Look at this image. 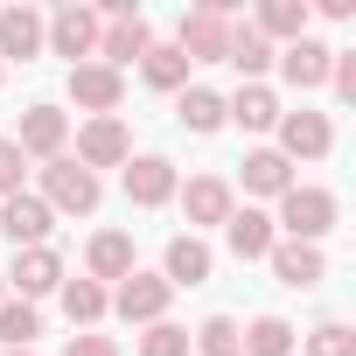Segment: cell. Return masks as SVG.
<instances>
[{"mask_svg": "<svg viewBox=\"0 0 356 356\" xmlns=\"http://www.w3.org/2000/svg\"><path fill=\"white\" fill-rule=\"evenodd\" d=\"M42 49H49V56H70V70L91 63V56H98V15L77 8V0H63L56 15H42Z\"/></svg>", "mask_w": 356, "mask_h": 356, "instance_id": "cell-3", "label": "cell"}, {"mask_svg": "<svg viewBox=\"0 0 356 356\" xmlns=\"http://www.w3.org/2000/svg\"><path fill=\"white\" fill-rule=\"evenodd\" d=\"M286 189H293V161H286L280 147H252V154H245V196H273V203H280Z\"/></svg>", "mask_w": 356, "mask_h": 356, "instance_id": "cell-20", "label": "cell"}, {"mask_svg": "<svg viewBox=\"0 0 356 356\" xmlns=\"http://www.w3.org/2000/svg\"><path fill=\"white\" fill-rule=\"evenodd\" d=\"M280 154L286 161H328L335 154V126H328V112H280Z\"/></svg>", "mask_w": 356, "mask_h": 356, "instance_id": "cell-9", "label": "cell"}, {"mask_svg": "<svg viewBox=\"0 0 356 356\" xmlns=\"http://www.w3.org/2000/svg\"><path fill=\"white\" fill-rule=\"evenodd\" d=\"M224 126L273 133V126H280V98H273L266 84H238V98H224Z\"/></svg>", "mask_w": 356, "mask_h": 356, "instance_id": "cell-22", "label": "cell"}, {"mask_svg": "<svg viewBox=\"0 0 356 356\" xmlns=\"http://www.w3.org/2000/svg\"><path fill=\"white\" fill-rule=\"evenodd\" d=\"M175 49H182L189 63H224V49H231V22L210 15V8H196V15H182V29H175Z\"/></svg>", "mask_w": 356, "mask_h": 356, "instance_id": "cell-14", "label": "cell"}, {"mask_svg": "<svg viewBox=\"0 0 356 356\" xmlns=\"http://www.w3.org/2000/svg\"><path fill=\"white\" fill-rule=\"evenodd\" d=\"M238 349L245 356H293V321L286 314H259L252 328H238Z\"/></svg>", "mask_w": 356, "mask_h": 356, "instance_id": "cell-26", "label": "cell"}, {"mask_svg": "<svg viewBox=\"0 0 356 356\" xmlns=\"http://www.w3.org/2000/svg\"><path fill=\"white\" fill-rule=\"evenodd\" d=\"M168 300H175V286H168L161 273H140V266H133V273L119 280V293H112V314L154 328V321H168Z\"/></svg>", "mask_w": 356, "mask_h": 356, "instance_id": "cell-5", "label": "cell"}, {"mask_svg": "<svg viewBox=\"0 0 356 356\" xmlns=\"http://www.w3.org/2000/svg\"><path fill=\"white\" fill-rule=\"evenodd\" d=\"M175 119H182L189 133H217V126H224V91H210V84H189L182 98H175Z\"/></svg>", "mask_w": 356, "mask_h": 356, "instance_id": "cell-28", "label": "cell"}, {"mask_svg": "<svg viewBox=\"0 0 356 356\" xmlns=\"http://www.w3.org/2000/svg\"><path fill=\"white\" fill-rule=\"evenodd\" d=\"M0 77H8V63H0Z\"/></svg>", "mask_w": 356, "mask_h": 356, "instance_id": "cell-38", "label": "cell"}, {"mask_svg": "<svg viewBox=\"0 0 356 356\" xmlns=\"http://www.w3.org/2000/svg\"><path fill=\"white\" fill-rule=\"evenodd\" d=\"M266 259H273V280H280V286H300V293H307V286H321V280H328L321 245H293V238H280Z\"/></svg>", "mask_w": 356, "mask_h": 356, "instance_id": "cell-16", "label": "cell"}, {"mask_svg": "<svg viewBox=\"0 0 356 356\" xmlns=\"http://www.w3.org/2000/svg\"><path fill=\"white\" fill-rule=\"evenodd\" d=\"M328 91H335L342 105H356V49H335V63H328Z\"/></svg>", "mask_w": 356, "mask_h": 356, "instance_id": "cell-34", "label": "cell"}, {"mask_svg": "<svg viewBox=\"0 0 356 356\" xmlns=\"http://www.w3.org/2000/svg\"><path fill=\"white\" fill-rule=\"evenodd\" d=\"M49 231H56V210H49L35 189H22V196H8V203H0V238H8L15 252L49 245Z\"/></svg>", "mask_w": 356, "mask_h": 356, "instance_id": "cell-7", "label": "cell"}, {"mask_svg": "<svg viewBox=\"0 0 356 356\" xmlns=\"http://www.w3.org/2000/svg\"><path fill=\"white\" fill-rule=\"evenodd\" d=\"M35 56H42V15L0 8V63H35Z\"/></svg>", "mask_w": 356, "mask_h": 356, "instance_id": "cell-18", "label": "cell"}, {"mask_svg": "<svg viewBox=\"0 0 356 356\" xmlns=\"http://www.w3.org/2000/svg\"><path fill=\"white\" fill-rule=\"evenodd\" d=\"M273 63H280V77H286L293 91H321V84H328V63H335V49H328L321 35H300V42L273 49Z\"/></svg>", "mask_w": 356, "mask_h": 356, "instance_id": "cell-13", "label": "cell"}, {"mask_svg": "<svg viewBox=\"0 0 356 356\" xmlns=\"http://www.w3.org/2000/svg\"><path fill=\"white\" fill-rule=\"evenodd\" d=\"M56 293H63V314H70V328H98V321L112 314V293H105L98 280H63Z\"/></svg>", "mask_w": 356, "mask_h": 356, "instance_id": "cell-25", "label": "cell"}, {"mask_svg": "<svg viewBox=\"0 0 356 356\" xmlns=\"http://www.w3.org/2000/svg\"><path fill=\"white\" fill-rule=\"evenodd\" d=\"M335 217H342L335 189H314V182H293V189L280 196V217H273V231H280V238H293V245H321V238L335 231Z\"/></svg>", "mask_w": 356, "mask_h": 356, "instance_id": "cell-1", "label": "cell"}, {"mask_svg": "<svg viewBox=\"0 0 356 356\" xmlns=\"http://www.w3.org/2000/svg\"><path fill=\"white\" fill-rule=\"evenodd\" d=\"M98 175L91 168H77L70 154H56V161H42V203L56 210V217H91L98 210Z\"/></svg>", "mask_w": 356, "mask_h": 356, "instance_id": "cell-2", "label": "cell"}, {"mask_svg": "<svg viewBox=\"0 0 356 356\" xmlns=\"http://www.w3.org/2000/svg\"><path fill=\"white\" fill-rule=\"evenodd\" d=\"M0 280H8L15 300H42V293L63 286V252L56 245H29V252H15V266L0 273Z\"/></svg>", "mask_w": 356, "mask_h": 356, "instance_id": "cell-6", "label": "cell"}, {"mask_svg": "<svg viewBox=\"0 0 356 356\" xmlns=\"http://www.w3.org/2000/svg\"><path fill=\"white\" fill-rule=\"evenodd\" d=\"M307 356H356V335H349V321H321V328L307 335Z\"/></svg>", "mask_w": 356, "mask_h": 356, "instance_id": "cell-32", "label": "cell"}, {"mask_svg": "<svg viewBox=\"0 0 356 356\" xmlns=\"http://www.w3.org/2000/svg\"><path fill=\"white\" fill-rule=\"evenodd\" d=\"M175 161L168 154H133L126 161V203L133 210H161V203H175Z\"/></svg>", "mask_w": 356, "mask_h": 356, "instance_id": "cell-11", "label": "cell"}, {"mask_svg": "<svg viewBox=\"0 0 356 356\" xmlns=\"http://www.w3.org/2000/svg\"><path fill=\"white\" fill-rule=\"evenodd\" d=\"M119 98H126V77L119 70H105V63H77L70 70V105H84L91 119H112Z\"/></svg>", "mask_w": 356, "mask_h": 356, "instance_id": "cell-15", "label": "cell"}, {"mask_svg": "<svg viewBox=\"0 0 356 356\" xmlns=\"http://www.w3.org/2000/svg\"><path fill=\"white\" fill-rule=\"evenodd\" d=\"M210 266H217V259H210V245L182 231V238H168V259H161V280H168V286H203V280H210Z\"/></svg>", "mask_w": 356, "mask_h": 356, "instance_id": "cell-21", "label": "cell"}, {"mask_svg": "<svg viewBox=\"0 0 356 356\" xmlns=\"http://www.w3.org/2000/svg\"><path fill=\"white\" fill-rule=\"evenodd\" d=\"M189 349H196V356H245V349H238V321H231V314H210V321L189 335Z\"/></svg>", "mask_w": 356, "mask_h": 356, "instance_id": "cell-30", "label": "cell"}, {"mask_svg": "<svg viewBox=\"0 0 356 356\" xmlns=\"http://www.w3.org/2000/svg\"><path fill=\"white\" fill-rule=\"evenodd\" d=\"M15 147H22V161H56V154H70V112H56V105H29Z\"/></svg>", "mask_w": 356, "mask_h": 356, "instance_id": "cell-8", "label": "cell"}, {"mask_svg": "<svg viewBox=\"0 0 356 356\" xmlns=\"http://www.w3.org/2000/svg\"><path fill=\"white\" fill-rule=\"evenodd\" d=\"M307 15H314L307 0H266V8L252 15V29H259L266 42H280V49H286V42H300V35H307Z\"/></svg>", "mask_w": 356, "mask_h": 356, "instance_id": "cell-24", "label": "cell"}, {"mask_svg": "<svg viewBox=\"0 0 356 356\" xmlns=\"http://www.w3.org/2000/svg\"><path fill=\"white\" fill-rule=\"evenodd\" d=\"M224 245H231V259H266V252L280 245V231H273V217H266V210H252V203H245V210H231V217H224Z\"/></svg>", "mask_w": 356, "mask_h": 356, "instance_id": "cell-17", "label": "cell"}, {"mask_svg": "<svg viewBox=\"0 0 356 356\" xmlns=\"http://www.w3.org/2000/svg\"><path fill=\"white\" fill-rule=\"evenodd\" d=\"M70 161H77V168H91V175H98V168H126V161H133V140H126L119 112H112V119H84V126H77V154H70Z\"/></svg>", "mask_w": 356, "mask_h": 356, "instance_id": "cell-10", "label": "cell"}, {"mask_svg": "<svg viewBox=\"0 0 356 356\" xmlns=\"http://www.w3.org/2000/svg\"><path fill=\"white\" fill-rule=\"evenodd\" d=\"M0 356H35V349H0Z\"/></svg>", "mask_w": 356, "mask_h": 356, "instance_id": "cell-36", "label": "cell"}, {"mask_svg": "<svg viewBox=\"0 0 356 356\" xmlns=\"http://www.w3.org/2000/svg\"><path fill=\"white\" fill-rule=\"evenodd\" d=\"M0 300H8V280H0Z\"/></svg>", "mask_w": 356, "mask_h": 356, "instance_id": "cell-37", "label": "cell"}, {"mask_svg": "<svg viewBox=\"0 0 356 356\" xmlns=\"http://www.w3.org/2000/svg\"><path fill=\"white\" fill-rule=\"evenodd\" d=\"M140 356H189V328L182 321H154L140 335Z\"/></svg>", "mask_w": 356, "mask_h": 356, "instance_id": "cell-31", "label": "cell"}, {"mask_svg": "<svg viewBox=\"0 0 356 356\" xmlns=\"http://www.w3.org/2000/svg\"><path fill=\"white\" fill-rule=\"evenodd\" d=\"M63 356H119V342H112V335H91V328H84V335H70V342H63Z\"/></svg>", "mask_w": 356, "mask_h": 356, "instance_id": "cell-35", "label": "cell"}, {"mask_svg": "<svg viewBox=\"0 0 356 356\" xmlns=\"http://www.w3.org/2000/svg\"><path fill=\"white\" fill-rule=\"evenodd\" d=\"M22 175H29L22 147H15V140H0V203H8V196H22Z\"/></svg>", "mask_w": 356, "mask_h": 356, "instance_id": "cell-33", "label": "cell"}, {"mask_svg": "<svg viewBox=\"0 0 356 356\" xmlns=\"http://www.w3.org/2000/svg\"><path fill=\"white\" fill-rule=\"evenodd\" d=\"M140 77H147L154 91H189V56L175 49V42H154V49L140 56Z\"/></svg>", "mask_w": 356, "mask_h": 356, "instance_id": "cell-27", "label": "cell"}, {"mask_svg": "<svg viewBox=\"0 0 356 356\" xmlns=\"http://www.w3.org/2000/svg\"><path fill=\"white\" fill-rule=\"evenodd\" d=\"M35 335H42V314H35V300H0V342L8 349H35Z\"/></svg>", "mask_w": 356, "mask_h": 356, "instance_id": "cell-29", "label": "cell"}, {"mask_svg": "<svg viewBox=\"0 0 356 356\" xmlns=\"http://www.w3.org/2000/svg\"><path fill=\"white\" fill-rule=\"evenodd\" d=\"M224 63H231L245 84H259V77L273 70V42H266L252 22H231V49H224Z\"/></svg>", "mask_w": 356, "mask_h": 356, "instance_id": "cell-23", "label": "cell"}, {"mask_svg": "<svg viewBox=\"0 0 356 356\" xmlns=\"http://www.w3.org/2000/svg\"><path fill=\"white\" fill-rule=\"evenodd\" d=\"M126 273H133V238H126V231H98V238L84 245V280H98V286L112 280V286H119Z\"/></svg>", "mask_w": 356, "mask_h": 356, "instance_id": "cell-19", "label": "cell"}, {"mask_svg": "<svg viewBox=\"0 0 356 356\" xmlns=\"http://www.w3.org/2000/svg\"><path fill=\"white\" fill-rule=\"evenodd\" d=\"M175 196H182V217H189V238H196V231H210V224L224 231V217L238 210V189L224 182V175H196V182H189V189H175Z\"/></svg>", "mask_w": 356, "mask_h": 356, "instance_id": "cell-12", "label": "cell"}, {"mask_svg": "<svg viewBox=\"0 0 356 356\" xmlns=\"http://www.w3.org/2000/svg\"><path fill=\"white\" fill-rule=\"evenodd\" d=\"M147 49H154V29H147V15L133 8V15L98 22V56H91V63H105V70H119V77H126V63H140Z\"/></svg>", "mask_w": 356, "mask_h": 356, "instance_id": "cell-4", "label": "cell"}]
</instances>
